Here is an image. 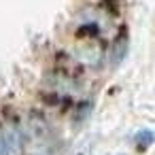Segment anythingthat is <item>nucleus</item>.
Instances as JSON below:
<instances>
[{
  "mask_svg": "<svg viewBox=\"0 0 155 155\" xmlns=\"http://www.w3.org/2000/svg\"><path fill=\"white\" fill-rule=\"evenodd\" d=\"M0 140H2V144L7 149V155H15L19 151V147H21V138L17 134V130H13V127L5 130V134L0 136Z\"/></svg>",
  "mask_w": 155,
  "mask_h": 155,
  "instance_id": "obj_1",
  "label": "nucleus"
},
{
  "mask_svg": "<svg viewBox=\"0 0 155 155\" xmlns=\"http://www.w3.org/2000/svg\"><path fill=\"white\" fill-rule=\"evenodd\" d=\"M74 55H77L83 64H89V66H96V64L100 62V58H102V53H100L98 47H85V49H79Z\"/></svg>",
  "mask_w": 155,
  "mask_h": 155,
  "instance_id": "obj_2",
  "label": "nucleus"
},
{
  "mask_svg": "<svg viewBox=\"0 0 155 155\" xmlns=\"http://www.w3.org/2000/svg\"><path fill=\"white\" fill-rule=\"evenodd\" d=\"M134 138H136V147H138V149H147V147L153 144V130H142V132H138Z\"/></svg>",
  "mask_w": 155,
  "mask_h": 155,
  "instance_id": "obj_3",
  "label": "nucleus"
},
{
  "mask_svg": "<svg viewBox=\"0 0 155 155\" xmlns=\"http://www.w3.org/2000/svg\"><path fill=\"white\" fill-rule=\"evenodd\" d=\"M125 47H127L125 38H119V41H117V45L113 47V64H119V62L125 58Z\"/></svg>",
  "mask_w": 155,
  "mask_h": 155,
  "instance_id": "obj_4",
  "label": "nucleus"
}]
</instances>
